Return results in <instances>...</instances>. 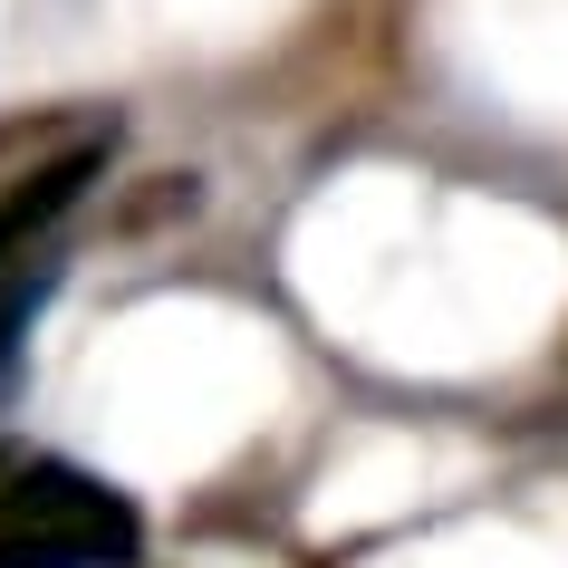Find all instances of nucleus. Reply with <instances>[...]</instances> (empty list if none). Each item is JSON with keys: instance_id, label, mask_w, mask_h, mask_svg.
I'll use <instances>...</instances> for the list:
<instances>
[{"instance_id": "obj_1", "label": "nucleus", "mask_w": 568, "mask_h": 568, "mask_svg": "<svg viewBox=\"0 0 568 568\" xmlns=\"http://www.w3.org/2000/svg\"><path fill=\"white\" fill-rule=\"evenodd\" d=\"M145 559V510L88 463L30 453L0 463V568H135Z\"/></svg>"}, {"instance_id": "obj_2", "label": "nucleus", "mask_w": 568, "mask_h": 568, "mask_svg": "<svg viewBox=\"0 0 568 568\" xmlns=\"http://www.w3.org/2000/svg\"><path fill=\"white\" fill-rule=\"evenodd\" d=\"M106 164H116V125H97L88 145H68V154H49V164H30V174L0 183V280H10V270H30L39 251L59 241V222L97 193Z\"/></svg>"}, {"instance_id": "obj_3", "label": "nucleus", "mask_w": 568, "mask_h": 568, "mask_svg": "<svg viewBox=\"0 0 568 568\" xmlns=\"http://www.w3.org/2000/svg\"><path fill=\"white\" fill-rule=\"evenodd\" d=\"M97 125H116V116H78V106H30V116H0V183L30 174V164H49V154H68V145H88Z\"/></svg>"}]
</instances>
